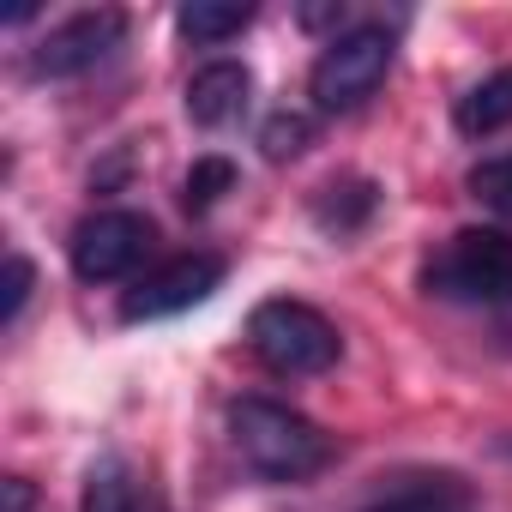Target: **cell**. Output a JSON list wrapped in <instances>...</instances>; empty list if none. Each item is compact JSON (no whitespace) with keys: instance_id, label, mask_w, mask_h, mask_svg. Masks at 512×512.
I'll return each instance as SVG.
<instances>
[{"instance_id":"6da1fadb","label":"cell","mask_w":512,"mask_h":512,"mask_svg":"<svg viewBox=\"0 0 512 512\" xmlns=\"http://www.w3.org/2000/svg\"><path fill=\"white\" fill-rule=\"evenodd\" d=\"M229 440H235L241 464L253 476H266V482H308L338 452L332 434L314 416H302V410H290L278 398H260V392L229 404Z\"/></svg>"},{"instance_id":"7a4b0ae2","label":"cell","mask_w":512,"mask_h":512,"mask_svg":"<svg viewBox=\"0 0 512 512\" xmlns=\"http://www.w3.org/2000/svg\"><path fill=\"white\" fill-rule=\"evenodd\" d=\"M422 290L470 308H512V235L506 229H458L422 260Z\"/></svg>"},{"instance_id":"3957f363","label":"cell","mask_w":512,"mask_h":512,"mask_svg":"<svg viewBox=\"0 0 512 512\" xmlns=\"http://www.w3.org/2000/svg\"><path fill=\"white\" fill-rule=\"evenodd\" d=\"M247 350L284 380H308L344 356V338L320 308H308L296 296H272L247 314Z\"/></svg>"},{"instance_id":"277c9868","label":"cell","mask_w":512,"mask_h":512,"mask_svg":"<svg viewBox=\"0 0 512 512\" xmlns=\"http://www.w3.org/2000/svg\"><path fill=\"white\" fill-rule=\"evenodd\" d=\"M392 55H398V43H392L386 25L338 31V37L320 49L314 73H308V97H314V109H320V115H350V109H362V103L386 85Z\"/></svg>"},{"instance_id":"5b68a950","label":"cell","mask_w":512,"mask_h":512,"mask_svg":"<svg viewBox=\"0 0 512 512\" xmlns=\"http://www.w3.org/2000/svg\"><path fill=\"white\" fill-rule=\"evenodd\" d=\"M151 247H157L151 217H139V211H91L67 241V260H73L79 284H121L151 260Z\"/></svg>"},{"instance_id":"8992f818","label":"cell","mask_w":512,"mask_h":512,"mask_svg":"<svg viewBox=\"0 0 512 512\" xmlns=\"http://www.w3.org/2000/svg\"><path fill=\"white\" fill-rule=\"evenodd\" d=\"M121 43H127V13L121 7H91V13L61 19L31 49V73L37 79H79V73H97Z\"/></svg>"},{"instance_id":"52a82bcc","label":"cell","mask_w":512,"mask_h":512,"mask_svg":"<svg viewBox=\"0 0 512 512\" xmlns=\"http://www.w3.org/2000/svg\"><path fill=\"white\" fill-rule=\"evenodd\" d=\"M223 253H175V260L151 266L127 296H121V320H169V314H187L199 308L217 284H223Z\"/></svg>"},{"instance_id":"ba28073f","label":"cell","mask_w":512,"mask_h":512,"mask_svg":"<svg viewBox=\"0 0 512 512\" xmlns=\"http://www.w3.org/2000/svg\"><path fill=\"white\" fill-rule=\"evenodd\" d=\"M253 103V73L241 61H205L193 79H187V121L217 133L229 121H241Z\"/></svg>"},{"instance_id":"9c48e42d","label":"cell","mask_w":512,"mask_h":512,"mask_svg":"<svg viewBox=\"0 0 512 512\" xmlns=\"http://www.w3.org/2000/svg\"><path fill=\"white\" fill-rule=\"evenodd\" d=\"M79 512H169V506H163V488L139 464H127V458L109 452V458H97L85 470Z\"/></svg>"},{"instance_id":"30bf717a","label":"cell","mask_w":512,"mask_h":512,"mask_svg":"<svg viewBox=\"0 0 512 512\" xmlns=\"http://www.w3.org/2000/svg\"><path fill=\"white\" fill-rule=\"evenodd\" d=\"M374 211H380V187L362 181V175H338V181H326V187L314 193V223H320L332 241L362 235V229L374 223Z\"/></svg>"},{"instance_id":"8fae6325","label":"cell","mask_w":512,"mask_h":512,"mask_svg":"<svg viewBox=\"0 0 512 512\" xmlns=\"http://www.w3.org/2000/svg\"><path fill=\"white\" fill-rule=\"evenodd\" d=\"M368 512H476V494H470L464 476L434 470V476H410V482H398V488L380 494Z\"/></svg>"},{"instance_id":"7c38bea8","label":"cell","mask_w":512,"mask_h":512,"mask_svg":"<svg viewBox=\"0 0 512 512\" xmlns=\"http://www.w3.org/2000/svg\"><path fill=\"white\" fill-rule=\"evenodd\" d=\"M452 127H458L464 139H488V133L512 127V67L476 79V85L452 103Z\"/></svg>"},{"instance_id":"4fadbf2b","label":"cell","mask_w":512,"mask_h":512,"mask_svg":"<svg viewBox=\"0 0 512 512\" xmlns=\"http://www.w3.org/2000/svg\"><path fill=\"white\" fill-rule=\"evenodd\" d=\"M175 25H181V37H193V43H229V37H241L247 25H253V7H217V0H193V7H181L175 13Z\"/></svg>"},{"instance_id":"5bb4252c","label":"cell","mask_w":512,"mask_h":512,"mask_svg":"<svg viewBox=\"0 0 512 512\" xmlns=\"http://www.w3.org/2000/svg\"><path fill=\"white\" fill-rule=\"evenodd\" d=\"M229 187H235V163H229V157H199V163L187 169V181H181V205H187V211H211Z\"/></svg>"},{"instance_id":"9a60e30c","label":"cell","mask_w":512,"mask_h":512,"mask_svg":"<svg viewBox=\"0 0 512 512\" xmlns=\"http://www.w3.org/2000/svg\"><path fill=\"white\" fill-rule=\"evenodd\" d=\"M308 145H314V121H308V115L278 109V115L260 127V151H266V163H290V157H302Z\"/></svg>"},{"instance_id":"2e32d148","label":"cell","mask_w":512,"mask_h":512,"mask_svg":"<svg viewBox=\"0 0 512 512\" xmlns=\"http://www.w3.org/2000/svg\"><path fill=\"white\" fill-rule=\"evenodd\" d=\"M470 199H482L488 211H500V217H512V151H500V157H482L476 169H470Z\"/></svg>"},{"instance_id":"e0dca14e","label":"cell","mask_w":512,"mask_h":512,"mask_svg":"<svg viewBox=\"0 0 512 512\" xmlns=\"http://www.w3.org/2000/svg\"><path fill=\"white\" fill-rule=\"evenodd\" d=\"M31 284H37L31 260H25V253H7V308H0V326H19V314L31 302Z\"/></svg>"},{"instance_id":"ac0fdd59","label":"cell","mask_w":512,"mask_h":512,"mask_svg":"<svg viewBox=\"0 0 512 512\" xmlns=\"http://www.w3.org/2000/svg\"><path fill=\"white\" fill-rule=\"evenodd\" d=\"M506 452H512V440H506Z\"/></svg>"}]
</instances>
